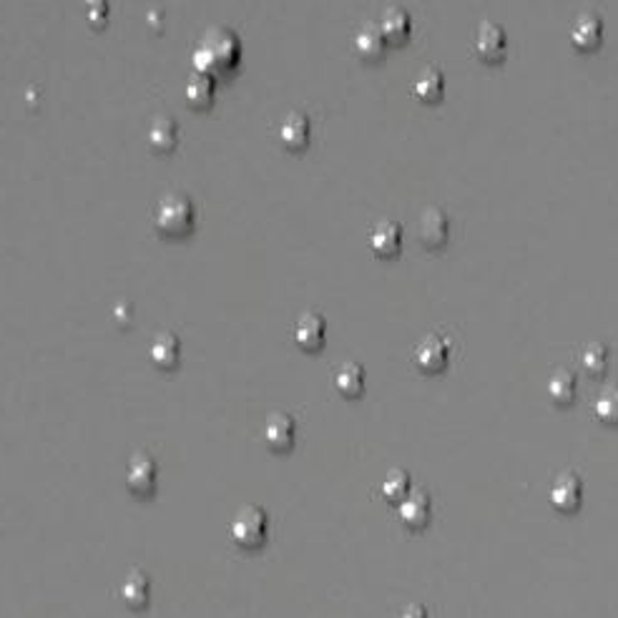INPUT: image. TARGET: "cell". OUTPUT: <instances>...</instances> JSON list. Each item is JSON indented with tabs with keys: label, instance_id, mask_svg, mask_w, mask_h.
<instances>
[{
	"label": "cell",
	"instance_id": "cell-21",
	"mask_svg": "<svg viewBox=\"0 0 618 618\" xmlns=\"http://www.w3.org/2000/svg\"><path fill=\"white\" fill-rule=\"evenodd\" d=\"M148 591H151V583L148 578L141 573V571H134L131 576H126V580L121 583V598L123 604L134 611H141L148 605Z\"/></svg>",
	"mask_w": 618,
	"mask_h": 618
},
{
	"label": "cell",
	"instance_id": "cell-19",
	"mask_svg": "<svg viewBox=\"0 0 618 618\" xmlns=\"http://www.w3.org/2000/svg\"><path fill=\"white\" fill-rule=\"evenodd\" d=\"M146 141L154 151L169 154V151H174L176 141H179V129H176V123L171 119H163V116L162 119H154V123L148 126Z\"/></svg>",
	"mask_w": 618,
	"mask_h": 618
},
{
	"label": "cell",
	"instance_id": "cell-3",
	"mask_svg": "<svg viewBox=\"0 0 618 618\" xmlns=\"http://www.w3.org/2000/svg\"><path fill=\"white\" fill-rule=\"evenodd\" d=\"M231 538L242 548H259L269 536V518L259 505H244L229 525Z\"/></svg>",
	"mask_w": 618,
	"mask_h": 618
},
{
	"label": "cell",
	"instance_id": "cell-16",
	"mask_svg": "<svg viewBox=\"0 0 618 618\" xmlns=\"http://www.w3.org/2000/svg\"><path fill=\"white\" fill-rule=\"evenodd\" d=\"M445 94V76L438 68H425L413 81V96L422 104H435Z\"/></svg>",
	"mask_w": 618,
	"mask_h": 618
},
{
	"label": "cell",
	"instance_id": "cell-11",
	"mask_svg": "<svg viewBox=\"0 0 618 618\" xmlns=\"http://www.w3.org/2000/svg\"><path fill=\"white\" fill-rule=\"evenodd\" d=\"M295 417L287 415V413H274L264 425V440L274 453H287L295 445Z\"/></svg>",
	"mask_w": 618,
	"mask_h": 618
},
{
	"label": "cell",
	"instance_id": "cell-26",
	"mask_svg": "<svg viewBox=\"0 0 618 618\" xmlns=\"http://www.w3.org/2000/svg\"><path fill=\"white\" fill-rule=\"evenodd\" d=\"M580 363H583V370H586L589 375H604L605 367H608V347L601 345V342H591V345L583 350Z\"/></svg>",
	"mask_w": 618,
	"mask_h": 618
},
{
	"label": "cell",
	"instance_id": "cell-27",
	"mask_svg": "<svg viewBox=\"0 0 618 618\" xmlns=\"http://www.w3.org/2000/svg\"><path fill=\"white\" fill-rule=\"evenodd\" d=\"M108 18V5L106 3H101V5H91L88 8V23L96 28H101L104 23H106Z\"/></svg>",
	"mask_w": 618,
	"mask_h": 618
},
{
	"label": "cell",
	"instance_id": "cell-14",
	"mask_svg": "<svg viewBox=\"0 0 618 618\" xmlns=\"http://www.w3.org/2000/svg\"><path fill=\"white\" fill-rule=\"evenodd\" d=\"M604 38V23L601 18L593 13L578 15V21L571 28V43L576 46L578 51H593L601 46Z\"/></svg>",
	"mask_w": 618,
	"mask_h": 618
},
{
	"label": "cell",
	"instance_id": "cell-22",
	"mask_svg": "<svg viewBox=\"0 0 618 618\" xmlns=\"http://www.w3.org/2000/svg\"><path fill=\"white\" fill-rule=\"evenodd\" d=\"M214 88H216L214 76L196 71L187 83V101L194 108L212 106V101H214Z\"/></svg>",
	"mask_w": 618,
	"mask_h": 618
},
{
	"label": "cell",
	"instance_id": "cell-5",
	"mask_svg": "<svg viewBox=\"0 0 618 618\" xmlns=\"http://www.w3.org/2000/svg\"><path fill=\"white\" fill-rule=\"evenodd\" d=\"M447 357H450V345L445 342L443 337L428 335L415 347L413 360L425 375H435V372H443L447 367Z\"/></svg>",
	"mask_w": 618,
	"mask_h": 618
},
{
	"label": "cell",
	"instance_id": "cell-13",
	"mask_svg": "<svg viewBox=\"0 0 618 618\" xmlns=\"http://www.w3.org/2000/svg\"><path fill=\"white\" fill-rule=\"evenodd\" d=\"M148 357L159 370H174L181 357V342L174 332H159L148 345Z\"/></svg>",
	"mask_w": 618,
	"mask_h": 618
},
{
	"label": "cell",
	"instance_id": "cell-18",
	"mask_svg": "<svg viewBox=\"0 0 618 618\" xmlns=\"http://www.w3.org/2000/svg\"><path fill=\"white\" fill-rule=\"evenodd\" d=\"M385 46H388V41H385L380 26H364L360 28L357 36H355V51H357V55L364 58V61H377V58H382Z\"/></svg>",
	"mask_w": 618,
	"mask_h": 618
},
{
	"label": "cell",
	"instance_id": "cell-23",
	"mask_svg": "<svg viewBox=\"0 0 618 618\" xmlns=\"http://www.w3.org/2000/svg\"><path fill=\"white\" fill-rule=\"evenodd\" d=\"M576 375L568 372V370H558L553 372L551 380H548V395L555 405H571L576 400Z\"/></svg>",
	"mask_w": 618,
	"mask_h": 618
},
{
	"label": "cell",
	"instance_id": "cell-17",
	"mask_svg": "<svg viewBox=\"0 0 618 618\" xmlns=\"http://www.w3.org/2000/svg\"><path fill=\"white\" fill-rule=\"evenodd\" d=\"M380 30L385 36L388 43H403L410 30H413V21H410V13L403 11V8H388L382 18H380Z\"/></svg>",
	"mask_w": 618,
	"mask_h": 618
},
{
	"label": "cell",
	"instance_id": "cell-8",
	"mask_svg": "<svg viewBox=\"0 0 618 618\" xmlns=\"http://www.w3.org/2000/svg\"><path fill=\"white\" fill-rule=\"evenodd\" d=\"M505 48H508V38H505V30L490 21H485L478 28L475 33V54L480 55L488 63H496V61H503L505 55Z\"/></svg>",
	"mask_w": 618,
	"mask_h": 618
},
{
	"label": "cell",
	"instance_id": "cell-20",
	"mask_svg": "<svg viewBox=\"0 0 618 618\" xmlns=\"http://www.w3.org/2000/svg\"><path fill=\"white\" fill-rule=\"evenodd\" d=\"M335 388L342 397H360L364 390V370L360 363H345L335 375Z\"/></svg>",
	"mask_w": 618,
	"mask_h": 618
},
{
	"label": "cell",
	"instance_id": "cell-4",
	"mask_svg": "<svg viewBox=\"0 0 618 618\" xmlns=\"http://www.w3.org/2000/svg\"><path fill=\"white\" fill-rule=\"evenodd\" d=\"M156 478H159V468H156V460L148 455V453H136L129 460V468H126V485L134 496L146 497L156 490Z\"/></svg>",
	"mask_w": 618,
	"mask_h": 618
},
{
	"label": "cell",
	"instance_id": "cell-10",
	"mask_svg": "<svg viewBox=\"0 0 618 618\" xmlns=\"http://www.w3.org/2000/svg\"><path fill=\"white\" fill-rule=\"evenodd\" d=\"M324 330L327 322L320 312H305L295 324L296 347H302L305 352H317L324 345Z\"/></svg>",
	"mask_w": 618,
	"mask_h": 618
},
{
	"label": "cell",
	"instance_id": "cell-1",
	"mask_svg": "<svg viewBox=\"0 0 618 618\" xmlns=\"http://www.w3.org/2000/svg\"><path fill=\"white\" fill-rule=\"evenodd\" d=\"M239 58H242V43H239V38L231 30L216 28L212 33H206L202 43L196 46L191 63H194L196 71L209 73V76L216 79L221 73H231L234 68L239 66Z\"/></svg>",
	"mask_w": 618,
	"mask_h": 618
},
{
	"label": "cell",
	"instance_id": "cell-15",
	"mask_svg": "<svg viewBox=\"0 0 618 618\" xmlns=\"http://www.w3.org/2000/svg\"><path fill=\"white\" fill-rule=\"evenodd\" d=\"M309 134H312L309 119L307 116H302V113H289L282 121V126H280V141H282L289 151H302V148H307Z\"/></svg>",
	"mask_w": 618,
	"mask_h": 618
},
{
	"label": "cell",
	"instance_id": "cell-12",
	"mask_svg": "<svg viewBox=\"0 0 618 618\" xmlns=\"http://www.w3.org/2000/svg\"><path fill=\"white\" fill-rule=\"evenodd\" d=\"M400 244H403V227L397 221H380L370 231V249L375 252L377 256L388 259V256H395L400 252Z\"/></svg>",
	"mask_w": 618,
	"mask_h": 618
},
{
	"label": "cell",
	"instance_id": "cell-25",
	"mask_svg": "<svg viewBox=\"0 0 618 618\" xmlns=\"http://www.w3.org/2000/svg\"><path fill=\"white\" fill-rule=\"evenodd\" d=\"M380 493L388 503H400L410 493V475L405 471L388 472V478L380 485Z\"/></svg>",
	"mask_w": 618,
	"mask_h": 618
},
{
	"label": "cell",
	"instance_id": "cell-6",
	"mask_svg": "<svg viewBox=\"0 0 618 618\" xmlns=\"http://www.w3.org/2000/svg\"><path fill=\"white\" fill-rule=\"evenodd\" d=\"M447 234H450V224H447V216L435 209V206H428L422 214H420V221H417V237L422 246L428 249H440L445 242H447Z\"/></svg>",
	"mask_w": 618,
	"mask_h": 618
},
{
	"label": "cell",
	"instance_id": "cell-24",
	"mask_svg": "<svg viewBox=\"0 0 618 618\" xmlns=\"http://www.w3.org/2000/svg\"><path fill=\"white\" fill-rule=\"evenodd\" d=\"M593 415L605 425L618 422V385H608L596 400H593Z\"/></svg>",
	"mask_w": 618,
	"mask_h": 618
},
{
	"label": "cell",
	"instance_id": "cell-9",
	"mask_svg": "<svg viewBox=\"0 0 618 618\" xmlns=\"http://www.w3.org/2000/svg\"><path fill=\"white\" fill-rule=\"evenodd\" d=\"M397 515L407 528L413 530H420L425 525L430 523L432 518V503L428 493L422 490H415V493H407V496L397 503Z\"/></svg>",
	"mask_w": 618,
	"mask_h": 618
},
{
	"label": "cell",
	"instance_id": "cell-7",
	"mask_svg": "<svg viewBox=\"0 0 618 618\" xmlns=\"http://www.w3.org/2000/svg\"><path fill=\"white\" fill-rule=\"evenodd\" d=\"M583 503V483L576 472H564L551 488V505L561 513H576Z\"/></svg>",
	"mask_w": 618,
	"mask_h": 618
},
{
	"label": "cell",
	"instance_id": "cell-28",
	"mask_svg": "<svg viewBox=\"0 0 618 618\" xmlns=\"http://www.w3.org/2000/svg\"><path fill=\"white\" fill-rule=\"evenodd\" d=\"M83 3H88V8H91V5H101V3H106V0H83Z\"/></svg>",
	"mask_w": 618,
	"mask_h": 618
},
{
	"label": "cell",
	"instance_id": "cell-2",
	"mask_svg": "<svg viewBox=\"0 0 618 618\" xmlns=\"http://www.w3.org/2000/svg\"><path fill=\"white\" fill-rule=\"evenodd\" d=\"M194 224H196V209L187 194H179V191L166 194L154 209V229L162 237H169V239L187 237L194 231Z\"/></svg>",
	"mask_w": 618,
	"mask_h": 618
}]
</instances>
